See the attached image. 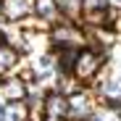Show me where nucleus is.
<instances>
[{
  "mask_svg": "<svg viewBox=\"0 0 121 121\" xmlns=\"http://www.w3.org/2000/svg\"><path fill=\"white\" fill-rule=\"evenodd\" d=\"M34 13V0H0V18L21 21Z\"/></svg>",
  "mask_w": 121,
  "mask_h": 121,
  "instance_id": "obj_2",
  "label": "nucleus"
},
{
  "mask_svg": "<svg viewBox=\"0 0 121 121\" xmlns=\"http://www.w3.org/2000/svg\"><path fill=\"white\" fill-rule=\"evenodd\" d=\"M108 8V0H82V13L90 11H105Z\"/></svg>",
  "mask_w": 121,
  "mask_h": 121,
  "instance_id": "obj_9",
  "label": "nucleus"
},
{
  "mask_svg": "<svg viewBox=\"0 0 121 121\" xmlns=\"http://www.w3.org/2000/svg\"><path fill=\"white\" fill-rule=\"evenodd\" d=\"M18 66H21V53L8 42H0V76L16 74Z\"/></svg>",
  "mask_w": 121,
  "mask_h": 121,
  "instance_id": "obj_3",
  "label": "nucleus"
},
{
  "mask_svg": "<svg viewBox=\"0 0 121 121\" xmlns=\"http://www.w3.org/2000/svg\"><path fill=\"white\" fill-rule=\"evenodd\" d=\"M0 42H3V32H0Z\"/></svg>",
  "mask_w": 121,
  "mask_h": 121,
  "instance_id": "obj_11",
  "label": "nucleus"
},
{
  "mask_svg": "<svg viewBox=\"0 0 121 121\" xmlns=\"http://www.w3.org/2000/svg\"><path fill=\"white\" fill-rule=\"evenodd\" d=\"M0 95H3V100L8 103V100H24L26 95V82H21L18 76H3L0 79Z\"/></svg>",
  "mask_w": 121,
  "mask_h": 121,
  "instance_id": "obj_5",
  "label": "nucleus"
},
{
  "mask_svg": "<svg viewBox=\"0 0 121 121\" xmlns=\"http://www.w3.org/2000/svg\"><path fill=\"white\" fill-rule=\"evenodd\" d=\"M108 66V55H103V50L97 48H79L74 66H71V76L82 84H90L92 79L100 74V69Z\"/></svg>",
  "mask_w": 121,
  "mask_h": 121,
  "instance_id": "obj_1",
  "label": "nucleus"
},
{
  "mask_svg": "<svg viewBox=\"0 0 121 121\" xmlns=\"http://www.w3.org/2000/svg\"><path fill=\"white\" fill-rule=\"evenodd\" d=\"M55 5H58L60 18L74 21V24L82 21V0H55Z\"/></svg>",
  "mask_w": 121,
  "mask_h": 121,
  "instance_id": "obj_7",
  "label": "nucleus"
},
{
  "mask_svg": "<svg viewBox=\"0 0 121 121\" xmlns=\"http://www.w3.org/2000/svg\"><path fill=\"white\" fill-rule=\"evenodd\" d=\"M42 108H45V116H58V118H66V113H69L66 95H63V92H58V90H50V92H45Z\"/></svg>",
  "mask_w": 121,
  "mask_h": 121,
  "instance_id": "obj_4",
  "label": "nucleus"
},
{
  "mask_svg": "<svg viewBox=\"0 0 121 121\" xmlns=\"http://www.w3.org/2000/svg\"><path fill=\"white\" fill-rule=\"evenodd\" d=\"M34 16L42 18V21H48L50 26L55 21H60V13H58L55 0H34Z\"/></svg>",
  "mask_w": 121,
  "mask_h": 121,
  "instance_id": "obj_6",
  "label": "nucleus"
},
{
  "mask_svg": "<svg viewBox=\"0 0 121 121\" xmlns=\"http://www.w3.org/2000/svg\"><path fill=\"white\" fill-rule=\"evenodd\" d=\"M108 5L111 8H121V0H108Z\"/></svg>",
  "mask_w": 121,
  "mask_h": 121,
  "instance_id": "obj_10",
  "label": "nucleus"
},
{
  "mask_svg": "<svg viewBox=\"0 0 121 121\" xmlns=\"http://www.w3.org/2000/svg\"><path fill=\"white\" fill-rule=\"evenodd\" d=\"M26 116H29V108L24 100H8L3 105V118L0 121H26Z\"/></svg>",
  "mask_w": 121,
  "mask_h": 121,
  "instance_id": "obj_8",
  "label": "nucleus"
}]
</instances>
